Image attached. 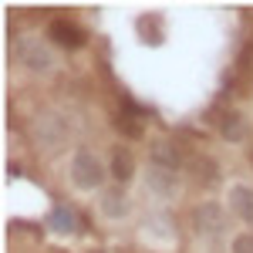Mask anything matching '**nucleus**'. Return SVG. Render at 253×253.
Here are the masks:
<instances>
[{"label": "nucleus", "instance_id": "f257e3e1", "mask_svg": "<svg viewBox=\"0 0 253 253\" xmlns=\"http://www.w3.org/2000/svg\"><path fill=\"white\" fill-rule=\"evenodd\" d=\"M71 182L78 186V189H101V182H105V166L98 162L95 152H88V149H78L75 159H71Z\"/></svg>", "mask_w": 253, "mask_h": 253}, {"label": "nucleus", "instance_id": "f03ea898", "mask_svg": "<svg viewBox=\"0 0 253 253\" xmlns=\"http://www.w3.org/2000/svg\"><path fill=\"white\" fill-rule=\"evenodd\" d=\"M31 132H34V142H38V145L58 149L61 142H64V135H68V125H64V118H61L58 112H41V115H34V122H31Z\"/></svg>", "mask_w": 253, "mask_h": 253}, {"label": "nucleus", "instance_id": "7ed1b4c3", "mask_svg": "<svg viewBox=\"0 0 253 253\" xmlns=\"http://www.w3.org/2000/svg\"><path fill=\"white\" fill-rule=\"evenodd\" d=\"M193 226H196V233H203V236L223 233V230H226V213H223V206L213 203V199L199 203L193 210Z\"/></svg>", "mask_w": 253, "mask_h": 253}, {"label": "nucleus", "instance_id": "20e7f679", "mask_svg": "<svg viewBox=\"0 0 253 253\" xmlns=\"http://www.w3.org/2000/svg\"><path fill=\"white\" fill-rule=\"evenodd\" d=\"M149 162L152 169H166V172H179L182 169V149L172 138H156L149 145Z\"/></svg>", "mask_w": 253, "mask_h": 253}, {"label": "nucleus", "instance_id": "39448f33", "mask_svg": "<svg viewBox=\"0 0 253 253\" xmlns=\"http://www.w3.org/2000/svg\"><path fill=\"white\" fill-rule=\"evenodd\" d=\"M17 54L20 61L31 68V71H51V64H54V54H51V47L47 44H41V41H20L17 44Z\"/></svg>", "mask_w": 253, "mask_h": 253}, {"label": "nucleus", "instance_id": "423d86ee", "mask_svg": "<svg viewBox=\"0 0 253 253\" xmlns=\"http://www.w3.org/2000/svg\"><path fill=\"white\" fill-rule=\"evenodd\" d=\"M47 34H51V41H54V44L68 47V51H75V47H84V41H88V34L81 31L78 24H71V20H51Z\"/></svg>", "mask_w": 253, "mask_h": 253}, {"label": "nucleus", "instance_id": "0eeeda50", "mask_svg": "<svg viewBox=\"0 0 253 253\" xmlns=\"http://www.w3.org/2000/svg\"><path fill=\"white\" fill-rule=\"evenodd\" d=\"M145 189L156 193L159 199H169V196H175V189H179V175L166 172V169H149V175H145Z\"/></svg>", "mask_w": 253, "mask_h": 253}, {"label": "nucleus", "instance_id": "6e6552de", "mask_svg": "<svg viewBox=\"0 0 253 253\" xmlns=\"http://www.w3.org/2000/svg\"><path fill=\"white\" fill-rule=\"evenodd\" d=\"M189 172H193V179L199 182V186H216V179H219V169H216V162L210 156H193L189 159Z\"/></svg>", "mask_w": 253, "mask_h": 253}, {"label": "nucleus", "instance_id": "1a4fd4ad", "mask_svg": "<svg viewBox=\"0 0 253 253\" xmlns=\"http://www.w3.org/2000/svg\"><path fill=\"white\" fill-rule=\"evenodd\" d=\"M230 210L243 223H253V189L250 186H233L230 189Z\"/></svg>", "mask_w": 253, "mask_h": 253}, {"label": "nucleus", "instance_id": "9d476101", "mask_svg": "<svg viewBox=\"0 0 253 253\" xmlns=\"http://www.w3.org/2000/svg\"><path fill=\"white\" fill-rule=\"evenodd\" d=\"M108 172H112V179H115L118 186L128 182V179L135 175V159H132V152H128V149H115V152H112V166H108Z\"/></svg>", "mask_w": 253, "mask_h": 253}, {"label": "nucleus", "instance_id": "9b49d317", "mask_svg": "<svg viewBox=\"0 0 253 253\" xmlns=\"http://www.w3.org/2000/svg\"><path fill=\"white\" fill-rule=\"evenodd\" d=\"M219 135L226 138V142H243L247 138V122L240 112H223L219 118Z\"/></svg>", "mask_w": 253, "mask_h": 253}, {"label": "nucleus", "instance_id": "f8f14e48", "mask_svg": "<svg viewBox=\"0 0 253 253\" xmlns=\"http://www.w3.org/2000/svg\"><path fill=\"white\" fill-rule=\"evenodd\" d=\"M101 210H105V216H112V219H122V216L128 213V199H125L122 189H105L101 193Z\"/></svg>", "mask_w": 253, "mask_h": 253}, {"label": "nucleus", "instance_id": "ddd939ff", "mask_svg": "<svg viewBox=\"0 0 253 253\" xmlns=\"http://www.w3.org/2000/svg\"><path fill=\"white\" fill-rule=\"evenodd\" d=\"M51 230H58V233H75V213H71V210H54V213H51Z\"/></svg>", "mask_w": 253, "mask_h": 253}, {"label": "nucleus", "instance_id": "4468645a", "mask_svg": "<svg viewBox=\"0 0 253 253\" xmlns=\"http://www.w3.org/2000/svg\"><path fill=\"white\" fill-rule=\"evenodd\" d=\"M115 125H118V132H125V135H132V138L142 135V125H138V122H132L128 115H118V118H115Z\"/></svg>", "mask_w": 253, "mask_h": 253}, {"label": "nucleus", "instance_id": "2eb2a0df", "mask_svg": "<svg viewBox=\"0 0 253 253\" xmlns=\"http://www.w3.org/2000/svg\"><path fill=\"white\" fill-rule=\"evenodd\" d=\"M233 253H253V233H240L233 236V247H230Z\"/></svg>", "mask_w": 253, "mask_h": 253}]
</instances>
